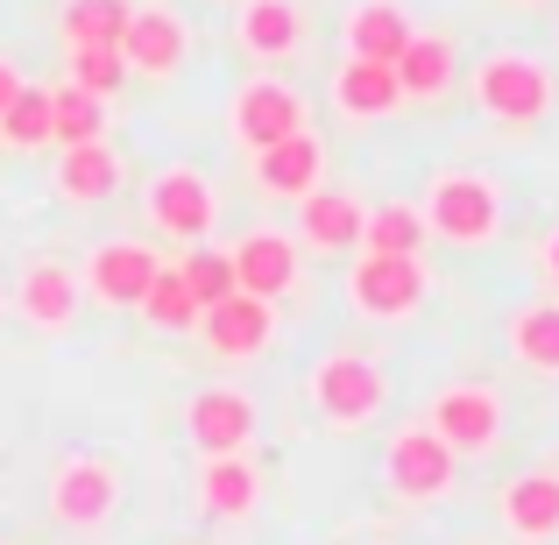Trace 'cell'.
I'll return each mask as SVG.
<instances>
[{"label":"cell","instance_id":"6da1fadb","mask_svg":"<svg viewBox=\"0 0 559 545\" xmlns=\"http://www.w3.org/2000/svg\"><path fill=\"white\" fill-rule=\"evenodd\" d=\"M418 213L425 234H439L447 248H489L503 234V185L489 170H432Z\"/></svg>","mask_w":559,"mask_h":545},{"label":"cell","instance_id":"7a4b0ae2","mask_svg":"<svg viewBox=\"0 0 559 545\" xmlns=\"http://www.w3.org/2000/svg\"><path fill=\"white\" fill-rule=\"evenodd\" d=\"M305 404H312V418L333 425V433H361V425H376L382 404H390V376H382V362L355 355V347H333V355L312 362V376H305Z\"/></svg>","mask_w":559,"mask_h":545},{"label":"cell","instance_id":"3957f363","mask_svg":"<svg viewBox=\"0 0 559 545\" xmlns=\"http://www.w3.org/2000/svg\"><path fill=\"white\" fill-rule=\"evenodd\" d=\"M467 93H475V107L489 114V121L503 128H532L552 114L559 85H552V64L532 50H489L475 64V79H467Z\"/></svg>","mask_w":559,"mask_h":545},{"label":"cell","instance_id":"277c9868","mask_svg":"<svg viewBox=\"0 0 559 545\" xmlns=\"http://www.w3.org/2000/svg\"><path fill=\"white\" fill-rule=\"evenodd\" d=\"M382 489L411 510H432L461 489V453H453L432 425H404V433H390V447H382Z\"/></svg>","mask_w":559,"mask_h":545},{"label":"cell","instance_id":"5b68a950","mask_svg":"<svg viewBox=\"0 0 559 545\" xmlns=\"http://www.w3.org/2000/svg\"><path fill=\"white\" fill-rule=\"evenodd\" d=\"M142 220H150L164 241L199 248L205 234H213V220H219V191H213V178H205L199 164H164L150 185H142Z\"/></svg>","mask_w":559,"mask_h":545},{"label":"cell","instance_id":"8992f818","mask_svg":"<svg viewBox=\"0 0 559 545\" xmlns=\"http://www.w3.org/2000/svg\"><path fill=\"white\" fill-rule=\"evenodd\" d=\"M121 510V467L107 453H64L50 467V518L64 532H107Z\"/></svg>","mask_w":559,"mask_h":545},{"label":"cell","instance_id":"52a82bcc","mask_svg":"<svg viewBox=\"0 0 559 545\" xmlns=\"http://www.w3.org/2000/svg\"><path fill=\"white\" fill-rule=\"evenodd\" d=\"M425 291H432V276H425L418 256H361L355 270H347V305H355V319H369V327H404V319H418Z\"/></svg>","mask_w":559,"mask_h":545},{"label":"cell","instance_id":"ba28073f","mask_svg":"<svg viewBox=\"0 0 559 545\" xmlns=\"http://www.w3.org/2000/svg\"><path fill=\"white\" fill-rule=\"evenodd\" d=\"M425 425H432L461 461H481V453L503 447V396H496L489 382H447V390L432 396V411H425Z\"/></svg>","mask_w":559,"mask_h":545},{"label":"cell","instance_id":"9c48e42d","mask_svg":"<svg viewBox=\"0 0 559 545\" xmlns=\"http://www.w3.org/2000/svg\"><path fill=\"white\" fill-rule=\"evenodd\" d=\"M121 57H128V79H150V85H170L178 71L191 64V22L170 0H142L128 14V36H121Z\"/></svg>","mask_w":559,"mask_h":545},{"label":"cell","instance_id":"30bf717a","mask_svg":"<svg viewBox=\"0 0 559 545\" xmlns=\"http://www.w3.org/2000/svg\"><path fill=\"white\" fill-rule=\"evenodd\" d=\"M227 135L241 142L248 156L270 150V142L305 135V93H298V85H284V79H270V71H262V79H248V85H234Z\"/></svg>","mask_w":559,"mask_h":545},{"label":"cell","instance_id":"8fae6325","mask_svg":"<svg viewBox=\"0 0 559 545\" xmlns=\"http://www.w3.org/2000/svg\"><path fill=\"white\" fill-rule=\"evenodd\" d=\"M156 270H164V256H156L150 241H135V234H121V241H99L93 256H85L79 270V291L93 305H114V312H135L142 298H150Z\"/></svg>","mask_w":559,"mask_h":545},{"label":"cell","instance_id":"7c38bea8","mask_svg":"<svg viewBox=\"0 0 559 545\" xmlns=\"http://www.w3.org/2000/svg\"><path fill=\"white\" fill-rule=\"evenodd\" d=\"M185 433H191V447H199V461L248 453V447H255V433H262L255 396L234 390V382H213V390H199V396L185 404Z\"/></svg>","mask_w":559,"mask_h":545},{"label":"cell","instance_id":"4fadbf2b","mask_svg":"<svg viewBox=\"0 0 559 545\" xmlns=\"http://www.w3.org/2000/svg\"><path fill=\"white\" fill-rule=\"evenodd\" d=\"M199 341L213 347L219 362H255V355H270V341H276V305L234 291V298H219V305H205V312H199Z\"/></svg>","mask_w":559,"mask_h":545},{"label":"cell","instance_id":"5bb4252c","mask_svg":"<svg viewBox=\"0 0 559 545\" xmlns=\"http://www.w3.org/2000/svg\"><path fill=\"white\" fill-rule=\"evenodd\" d=\"M79 305H85V291H79V270H71V262L36 256L22 276H14V312H22L36 333H64L71 319H79Z\"/></svg>","mask_w":559,"mask_h":545},{"label":"cell","instance_id":"9a60e30c","mask_svg":"<svg viewBox=\"0 0 559 545\" xmlns=\"http://www.w3.org/2000/svg\"><path fill=\"white\" fill-rule=\"evenodd\" d=\"M496 518H503V532L518 545H552L559 538V467H524V475H510Z\"/></svg>","mask_w":559,"mask_h":545},{"label":"cell","instance_id":"2e32d148","mask_svg":"<svg viewBox=\"0 0 559 545\" xmlns=\"http://www.w3.org/2000/svg\"><path fill=\"white\" fill-rule=\"evenodd\" d=\"M234 43L255 64H290L305 50V8L298 0H241L234 8Z\"/></svg>","mask_w":559,"mask_h":545},{"label":"cell","instance_id":"e0dca14e","mask_svg":"<svg viewBox=\"0 0 559 545\" xmlns=\"http://www.w3.org/2000/svg\"><path fill=\"white\" fill-rule=\"evenodd\" d=\"M57 199L71 205V213H85V205H107L114 191L128 185V164L114 142H79V150H57V170H50Z\"/></svg>","mask_w":559,"mask_h":545},{"label":"cell","instance_id":"ac0fdd59","mask_svg":"<svg viewBox=\"0 0 559 545\" xmlns=\"http://www.w3.org/2000/svg\"><path fill=\"white\" fill-rule=\"evenodd\" d=\"M262 510V467L248 453H219L199 461V518L213 524H248Z\"/></svg>","mask_w":559,"mask_h":545},{"label":"cell","instance_id":"d6986e66","mask_svg":"<svg viewBox=\"0 0 559 545\" xmlns=\"http://www.w3.org/2000/svg\"><path fill=\"white\" fill-rule=\"evenodd\" d=\"M234 284L248 291V298H284V291H298V241L276 227H255L234 241Z\"/></svg>","mask_w":559,"mask_h":545},{"label":"cell","instance_id":"ffe728a7","mask_svg":"<svg viewBox=\"0 0 559 545\" xmlns=\"http://www.w3.org/2000/svg\"><path fill=\"white\" fill-rule=\"evenodd\" d=\"M461 79V50H453L447 28H418L396 57V85H404V107H439Z\"/></svg>","mask_w":559,"mask_h":545},{"label":"cell","instance_id":"44dd1931","mask_svg":"<svg viewBox=\"0 0 559 545\" xmlns=\"http://www.w3.org/2000/svg\"><path fill=\"white\" fill-rule=\"evenodd\" d=\"M319 170H326V150H319L312 128H305V135H290V142H270V150L248 156V178L270 191V199H305V191H319Z\"/></svg>","mask_w":559,"mask_h":545},{"label":"cell","instance_id":"7402d4cb","mask_svg":"<svg viewBox=\"0 0 559 545\" xmlns=\"http://www.w3.org/2000/svg\"><path fill=\"white\" fill-rule=\"evenodd\" d=\"M361 220H369V205H361L355 191H305L298 199V241L326 248V256H355Z\"/></svg>","mask_w":559,"mask_h":545},{"label":"cell","instance_id":"603a6c76","mask_svg":"<svg viewBox=\"0 0 559 545\" xmlns=\"http://www.w3.org/2000/svg\"><path fill=\"white\" fill-rule=\"evenodd\" d=\"M333 107L347 121H390L404 114V85H396V64H369V57H347L333 71Z\"/></svg>","mask_w":559,"mask_h":545},{"label":"cell","instance_id":"cb8c5ba5","mask_svg":"<svg viewBox=\"0 0 559 545\" xmlns=\"http://www.w3.org/2000/svg\"><path fill=\"white\" fill-rule=\"evenodd\" d=\"M341 36H347V57L396 64V57H404V43L418 36V22H411L396 0H355V8H347V22H341Z\"/></svg>","mask_w":559,"mask_h":545},{"label":"cell","instance_id":"d4e9b609","mask_svg":"<svg viewBox=\"0 0 559 545\" xmlns=\"http://www.w3.org/2000/svg\"><path fill=\"white\" fill-rule=\"evenodd\" d=\"M128 14H135V0H64L57 36H64V50H121Z\"/></svg>","mask_w":559,"mask_h":545},{"label":"cell","instance_id":"484cf974","mask_svg":"<svg viewBox=\"0 0 559 545\" xmlns=\"http://www.w3.org/2000/svg\"><path fill=\"white\" fill-rule=\"evenodd\" d=\"M425 213L411 199H382L369 205V220H361V248L355 256H425Z\"/></svg>","mask_w":559,"mask_h":545},{"label":"cell","instance_id":"4316f807","mask_svg":"<svg viewBox=\"0 0 559 545\" xmlns=\"http://www.w3.org/2000/svg\"><path fill=\"white\" fill-rule=\"evenodd\" d=\"M510 355L532 376H559V298H538V305L510 312Z\"/></svg>","mask_w":559,"mask_h":545},{"label":"cell","instance_id":"83f0119b","mask_svg":"<svg viewBox=\"0 0 559 545\" xmlns=\"http://www.w3.org/2000/svg\"><path fill=\"white\" fill-rule=\"evenodd\" d=\"M50 128H57V142L50 150H79V142H107V99H93V93H79V85H50Z\"/></svg>","mask_w":559,"mask_h":545},{"label":"cell","instance_id":"f1b7e54d","mask_svg":"<svg viewBox=\"0 0 559 545\" xmlns=\"http://www.w3.org/2000/svg\"><path fill=\"white\" fill-rule=\"evenodd\" d=\"M57 128H50V85H22L0 114V150H50Z\"/></svg>","mask_w":559,"mask_h":545},{"label":"cell","instance_id":"f546056e","mask_svg":"<svg viewBox=\"0 0 559 545\" xmlns=\"http://www.w3.org/2000/svg\"><path fill=\"white\" fill-rule=\"evenodd\" d=\"M135 312L150 319L156 333H199V298H191V284H185L178 270H170V262H164V270H156L150 298H142Z\"/></svg>","mask_w":559,"mask_h":545},{"label":"cell","instance_id":"4dcf8cb0","mask_svg":"<svg viewBox=\"0 0 559 545\" xmlns=\"http://www.w3.org/2000/svg\"><path fill=\"white\" fill-rule=\"evenodd\" d=\"M170 270H178L185 276V284H191V298H199V312H205V305H219V298H234V291H241V284H234V248H185V256L178 262H170Z\"/></svg>","mask_w":559,"mask_h":545},{"label":"cell","instance_id":"1f68e13d","mask_svg":"<svg viewBox=\"0 0 559 545\" xmlns=\"http://www.w3.org/2000/svg\"><path fill=\"white\" fill-rule=\"evenodd\" d=\"M71 85L93 99H114L128 85V57L121 50H71Z\"/></svg>","mask_w":559,"mask_h":545},{"label":"cell","instance_id":"d6a6232c","mask_svg":"<svg viewBox=\"0 0 559 545\" xmlns=\"http://www.w3.org/2000/svg\"><path fill=\"white\" fill-rule=\"evenodd\" d=\"M538 270H546V284H552V298H559V227L546 234V248H538Z\"/></svg>","mask_w":559,"mask_h":545},{"label":"cell","instance_id":"836d02e7","mask_svg":"<svg viewBox=\"0 0 559 545\" xmlns=\"http://www.w3.org/2000/svg\"><path fill=\"white\" fill-rule=\"evenodd\" d=\"M22 85H28V79H22V64H8V57H0V114H8V99L22 93Z\"/></svg>","mask_w":559,"mask_h":545},{"label":"cell","instance_id":"e575fe53","mask_svg":"<svg viewBox=\"0 0 559 545\" xmlns=\"http://www.w3.org/2000/svg\"><path fill=\"white\" fill-rule=\"evenodd\" d=\"M518 8H538V0H518Z\"/></svg>","mask_w":559,"mask_h":545},{"label":"cell","instance_id":"d590c367","mask_svg":"<svg viewBox=\"0 0 559 545\" xmlns=\"http://www.w3.org/2000/svg\"><path fill=\"white\" fill-rule=\"evenodd\" d=\"M369 545H390V538H369Z\"/></svg>","mask_w":559,"mask_h":545}]
</instances>
